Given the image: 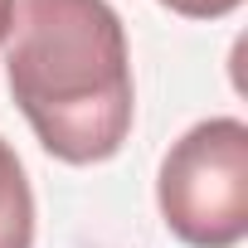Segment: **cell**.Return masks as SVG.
Wrapping results in <instances>:
<instances>
[{"instance_id": "6da1fadb", "label": "cell", "mask_w": 248, "mask_h": 248, "mask_svg": "<svg viewBox=\"0 0 248 248\" xmlns=\"http://www.w3.org/2000/svg\"><path fill=\"white\" fill-rule=\"evenodd\" d=\"M5 83L39 146L63 166H102L132 137V54L107 0H15Z\"/></svg>"}, {"instance_id": "7a4b0ae2", "label": "cell", "mask_w": 248, "mask_h": 248, "mask_svg": "<svg viewBox=\"0 0 248 248\" xmlns=\"http://www.w3.org/2000/svg\"><path fill=\"white\" fill-rule=\"evenodd\" d=\"M156 204L185 248H238L248 233V127L209 117L166 151Z\"/></svg>"}, {"instance_id": "3957f363", "label": "cell", "mask_w": 248, "mask_h": 248, "mask_svg": "<svg viewBox=\"0 0 248 248\" xmlns=\"http://www.w3.org/2000/svg\"><path fill=\"white\" fill-rule=\"evenodd\" d=\"M0 248H34V190L5 137H0Z\"/></svg>"}, {"instance_id": "277c9868", "label": "cell", "mask_w": 248, "mask_h": 248, "mask_svg": "<svg viewBox=\"0 0 248 248\" xmlns=\"http://www.w3.org/2000/svg\"><path fill=\"white\" fill-rule=\"evenodd\" d=\"M156 5H166V10H175L185 20H224V15H233L243 5V0H156Z\"/></svg>"}, {"instance_id": "5b68a950", "label": "cell", "mask_w": 248, "mask_h": 248, "mask_svg": "<svg viewBox=\"0 0 248 248\" xmlns=\"http://www.w3.org/2000/svg\"><path fill=\"white\" fill-rule=\"evenodd\" d=\"M10 20H15V0H0V44L10 39Z\"/></svg>"}]
</instances>
